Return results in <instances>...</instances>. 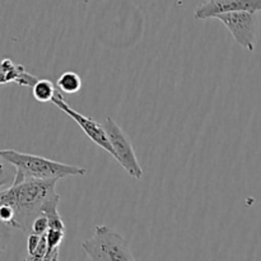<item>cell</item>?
<instances>
[{
    "instance_id": "6da1fadb",
    "label": "cell",
    "mask_w": 261,
    "mask_h": 261,
    "mask_svg": "<svg viewBox=\"0 0 261 261\" xmlns=\"http://www.w3.org/2000/svg\"><path fill=\"white\" fill-rule=\"evenodd\" d=\"M59 180H27L0 193V205H9L14 211L13 228L22 229L31 234L32 224L42 214L46 201L58 195L56 182Z\"/></svg>"
},
{
    "instance_id": "7a4b0ae2",
    "label": "cell",
    "mask_w": 261,
    "mask_h": 261,
    "mask_svg": "<svg viewBox=\"0 0 261 261\" xmlns=\"http://www.w3.org/2000/svg\"><path fill=\"white\" fill-rule=\"evenodd\" d=\"M0 157L15 168L13 184L27 180H61L70 176H84L87 173L86 168L81 166L66 165L14 149H3Z\"/></svg>"
},
{
    "instance_id": "3957f363",
    "label": "cell",
    "mask_w": 261,
    "mask_h": 261,
    "mask_svg": "<svg viewBox=\"0 0 261 261\" xmlns=\"http://www.w3.org/2000/svg\"><path fill=\"white\" fill-rule=\"evenodd\" d=\"M82 249L91 261H135L129 242L107 226H96L93 236L82 244Z\"/></svg>"
},
{
    "instance_id": "277c9868",
    "label": "cell",
    "mask_w": 261,
    "mask_h": 261,
    "mask_svg": "<svg viewBox=\"0 0 261 261\" xmlns=\"http://www.w3.org/2000/svg\"><path fill=\"white\" fill-rule=\"evenodd\" d=\"M103 126L110 143L114 148L115 160L132 177L142 180L144 172H143V168L140 167V163L126 133L117 125V122L112 117H107L105 120Z\"/></svg>"
},
{
    "instance_id": "5b68a950",
    "label": "cell",
    "mask_w": 261,
    "mask_h": 261,
    "mask_svg": "<svg viewBox=\"0 0 261 261\" xmlns=\"http://www.w3.org/2000/svg\"><path fill=\"white\" fill-rule=\"evenodd\" d=\"M53 103L58 107L60 111H63L64 114L68 115L70 119H73L76 122L79 127L84 132V134L92 140L96 145H98L99 148H102L103 150H106L111 157L115 158V152L114 148H112L111 143H110L109 137H107V133L105 130L103 125H101L99 122H97L96 120L92 119V117L84 116L81 112H78L76 110H74L68 102L64 99L63 94L59 91L56 92L55 97L53 99Z\"/></svg>"
},
{
    "instance_id": "8992f818",
    "label": "cell",
    "mask_w": 261,
    "mask_h": 261,
    "mask_svg": "<svg viewBox=\"0 0 261 261\" xmlns=\"http://www.w3.org/2000/svg\"><path fill=\"white\" fill-rule=\"evenodd\" d=\"M217 19L221 20L228 28L232 37L241 47L250 53H254L257 28V17L255 13H227V14L218 15Z\"/></svg>"
},
{
    "instance_id": "52a82bcc",
    "label": "cell",
    "mask_w": 261,
    "mask_h": 261,
    "mask_svg": "<svg viewBox=\"0 0 261 261\" xmlns=\"http://www.w3.org/2000/svg\"><path fill=\"white\" fill-rule=\"evenodd\" d=\"M236 12H261V0H206L198 5L194 12L196 19L205 20L221 14Z\"/></svg>"
},
{
    "instance_id": "ba28073f",
    "label": "cell",
    "mask_w": 261,
    "mask_h": 261,
    "mask_svg": "<svg viewBox=\"0 0 261 261\" xmlns=\"http://www.w3.org/2000/svg\"><path fill=\"white\" fill-rule=\"evenodd\" d=\"M38 81H40V78L25 71L23 65H17L10 59H4L2 61V81H0V83L3 86L15 83L17 86L33 88Z\"/></svg>"
},
{
    "instance_id": "9c48e42d",
    "label": "cell",
    "mask_w": 261,
    "mask_h": 261,
    "mask_svg": "<svg viewBox=\"0 0 261 261\" xmlns=\"http://www.w3.org/2000/svg\"><path fill=\"white\" fill-rule=\"evenodd\" d=\"M56 88L65 94H75L82 88V79L75 71H65L59 76Z\"/></svg>"
},
{
    "instance_id": "30bf717a",
    "label": "cell",
    "mask_w": 261,
    "mask_h": 261,
    "mask_svg": "<svg viewBox=\"0 0 261 261\" xmlns=\"http://www.w3.org/2000/svg\"><path fill=\"white\" fill-rule=\"evenodd\" d=\"M56 92H58L56 84H53L47 79H40L32 88V94L35 99L38 102H42V103L53 102Z\"/></svg>"
},
{
    "instance_id": "8fae6325",
    "label": "cell",
    "mask_w": 261,
    "mask_h": 261,
    "mask_svg": "<svg viewBox=\"0 0 261 261\" xmlns=\"http://www.w3.org/2000/svg\"><path fill=\"white\" fill-rule=\"evenodd\" d=\"M65 232L56 231V229H48L46 233V241H47V254H54L59 250L60 244L63 242Z\"/></svg>"
},
{
    "instance_id": "7c38bea8",
    "label": "cell",
    "mask_w": 261,
    "mask_h": 261,
    "mask_svg": "<svg viewBox=\"0 0 261 261\" xmlns=\"http://www.w3.org/2000/svg\"><path fill=\"white\" fill-rule=\"evenodd\" d=\"M50 229V223H48L47 217L41 214L40 217L35 219L32 224V232L31 233L38 234V236H43V234L47 233V231Z\"/></svg>"
},
{
    "instance_id": "4fadbf2b",
    "label": "cell",
    "mask_w": 261,
    "mask_h": 261,
    "mask_svg": "<svg viewBox=\"0 0 261 261\" xmlns=\"http://www.w3.org/2000/svg\"><path fill=\"white\" fill-rule=\"evenodd\" d=\"M41 240H42V236H38V234H35V233L28 234V239H27V251H28V255L35 254L36 250H37L38 246H40Z\"/></svg>"
},
{
    "instance_id": "5bb4252c",
    "label": "cell",
    "mask_w": 261,
    "mask_h": 261,
    "mask_svg": "<svg viewBox=\"0 0 261 261\" xmlns=\"http://www.w3.org/2000/svg\"><path fill=\"white\" fill-rule=\"evenodd\" d=\"M54 261H59V256H58V257H56V259H55V260H54Z\"/></svg>"
}]
</instances>
